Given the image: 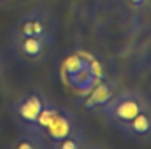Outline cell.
<instances>
[{
	"instance_id": "10",
	"label": "cell",
	"mask_w": 151,
	"mask_h": 149,
	"mask_svg": "<svg viewBox=\"0 0 151 149\" xmlns=\"http://www.w3.org/2000/svg\"><path fill=\"white\" fill-rule=\"evenodd\" d=\"M49 142L47 139L37 133V132H21V135H18L11 144L9 149H47Z\"/></svg>"
},
{
	"instance_id": "3",
	"label": "cell",
	"mask_w": 151,
	"mask_h": 149,
	"mask_svg": "<svg viewBox=\"0 0 151 149\" xmlns=\"http://www.w3.org/2000/svg\"><path fill=\"white\" fill-rule=\"evenodd\" d=\"M55 32H56V19L51 7L46 4H37L18 18L11 35L55 37Z\"/></svg>"
},
{
	"instance_id": "2",
	"label": "cell",
	"mask_w": 151,
	"mask_h": 149,
	"mask_svg": "<svg viewBox=\"0 0 151 149\" xmlns=\"http://www.w3.org/2000/svg\"><path fill=\"white\" fill-rule=\"evenodd\" d=\"M148 105H150V100L144 95L132 91V90H125V91H118L100 109L99 114L106 119L107 125L118 130L121 125L128 123L134 116H137Z\"/></svg>"
},
{
	"instance_id": "9",
	"label": "cell",
	"mask_w": 151,
	"mask_h": 149,
	"mask_svg": "<svg viewBox=\"0 0 151 149\" xmlns=\"http://www.w3.org/2000/svg\"><path fill=\"white\" fill-rule=\"evenodd\" d=\"M86 146H88V139H86V133L81 128V125L72 128L65 137H62V139L49 144V148L53 149H83Z\"/></svg>"
},
{
	"instance_id": "12",
	"label": "cell",
	"mask_w": 151,
	"mask_h": 149,
	"mask_svg": "<svg viewBox=\"0 0 151 149\" xmlns=\"http://www.w3.org/2000/svg\"><path fill=\"white\" fill-rule=\"evenodd\" d=\"M4 69H5V65H4V60L0 56V81H2V75H4Z\"/></svg>"
},
{
	"instance_id": "7",
	"label": "cell",
	"mask_w": 151,
	"mask_h": 149,
	"mask_svg": "<svg viewBox=\"0 0 151 149\" xmlns=\"http://www.w3.org/2000/svg\"><path fill=\"white\" fill-rule=\"evenodd\" d=\"M77 125H79V119H77L74 111H70L69 107H58L56 105V109H55L46 130H44V135H46L47 142L51 144V142L65 137Z\"/></svg>"
},
{
	"instance_id": "4",
	"label": "cell",
	"mask_w": 151,
	"mask_h": 149,
	"mask_svg": "<svg viewBox=\"0 0 151 149\" xmlns=\"http://www.w3.org/2000/svg\"><path fill=\"white\" fill-rule=\"evenodd\" d=\"M11 49L14 58L37 65L46 62L55 47V37H34V35H11Z\"/></svg>"
},
{
	"instance_id": "1",
	"label": "cell",
	"mask_w": 151,
	"mask_h": 149,
	"mask_svg": "<svg viewBox=\"0 0 151 149\" xmlns=\"http://www.w3.org/2000/svg\"><path fill=\"white\" fill-rule=\"evenodd\" d=\"M51 102L39 90H27L23 91L12 104H11V119L19 132H35L37 121L47 104Z\"/></svg>"
},
{
	"instance_id": "8",
	"label": "cell",
	"mask_w": 151,
	"mask_h": 149,
	"mask_svg": "<svg viewBox=\"0 0 151 149\" xmlns=\"http://www.w3.org/2000/svg\"><path fill=\"white\" fill-rule=\"evenodd\" d=\"M118 93V84L109 79H99L97 84L86 93L83 107L88 112H100V109Z\"/></svg>"
},
{
	"instance_id": "11",
	"label": "cell",
	"mask_w": 151,
	"mask_h": 149,
	"mask_svg": "<svg viewBox=\"0 0 151 149\" xmlns=\"http://www.w3.org/2000/svg\"><path fill=\"white\" fill-rule=\"evenodd\" d=\"M121 2L135 12H146L151 9V0H121Z\"/></svg>"
},
{
	"instance_id": "6",
	"label": "cell",
	"mask_w": 151,
	"mask_h": 149,
	"mask_svg": "<svg viewBox=\"0 0 151 149\" xmlns=\"http://www.w3.org/2000/svg\"><path fill=\"white\" fill-rule=\"evenodd\" d=\"M118 132L130 142L135 144H151V104L144 107L128 123L121 125Z\"/></svg>"
},
{
	"instance_id": "5",
	"label": "cell",
	"mask_w": 151,
	"mask_h": 149,
	"mask_svg": "<svg viewBox=\"0 0 151 149\" xmlns=\"http://www.w3.org/2000/svg\"><path fill=\"white\" fill-rule=\"evenodd\" d=\"M65 77H67V82L76 91H79V95H86L100 79L99 74L95 72V67L91 65V62L81 54H74L72 58L67 60Z\"/></svg>"
}]
</instances>
